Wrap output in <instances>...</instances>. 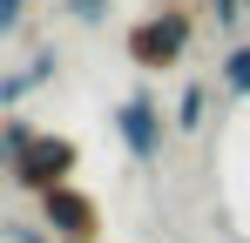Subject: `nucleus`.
Listing matches in <instances>:
<instances>
[{"instance_id": "obj_8", "label": "nucleus", "mask_w": 250, "mask_h": 243, "mask_svg": "<svg viewBox=\"0 0 250 243\" xmlns=\"http://www.w3.org/2000/svg\"><path fill=\"white\" fill-rule=\"evenodd\" d=\"M34 88H41V81L27 75V68H14V75H0V108H14V101H27Z\"/></svg>"}, {"instance_id": "obj_7", "label": "nucleus", "mask_w": 250, "mask_h": 243, "mask_svg": "<svg viewBox=\"0 0 250 243\" xmlns=\"http://www.w3.org/2000/svg\"><path fill=\"white\" fill-rule=\"evenodd\" d=\"M27 142H34V122H27V115H14V108H7V115H0V169H7L14 156H21Z\"/></svg>"}, {"instance_id": "obj_4", "label": "nucleus", "mask_w": 250, "mask_h": 243, "mask_svg": "<svg viewBox=\"0 0 250 243\" xmlns=\"http://www.w3.org/2000/svg\"><path fill=\"white\" fill-rule=\"evenodd\" d=\"M115 135H122V149H128L135 162H156V156H163V142H169L163 101H156V95H128L122 108H115Z\"/></svg>"}, {"instance_id": "obj_10", "label": "nucleus", "mask_w": 250, "mask_h": 243, "mask_svg": "<svg viewBox=\"0 0 250 243\" xmlns=\"http://www.w3.org/2000/svg\"><path fill=\"white\" fill-rule=\"evenodd\" d=\"M7 243H61L47 223H7Z\"/></svg>"}, {"instance_id": "obj_11", "label": "nucleus", "mask_w": 250, "mask_h": 243, "mask_svg": "<svg viewBox=\"0 0 250 243\" xmlns=\"http://www.w3.org/2000/svg\"><path fill=\"white\" fill-rule=\"evenodd\" d=\"M27 14H34V0H0V34H21Z\"/></svg>"}, {"instance_id": "obj_3", "label": "nucleus", "mask_w": 250, "mask_h": 243, "mask_svg": "<svg viewBox=\"0 0 250 243\" xmlns=\"http://www.w3.org/2000/svg\"><path fill=\"white\" fill-rule=\"evenodd\" d=\"M34 202H41V223L61 243H102V202L88 196L82 182H54V189H41Z\"/></svg>"}, {"instance_id": "obj_2", "label": "nucleus", "mask_w": 250, "mask_h": 243, "mask_svg": "<svg viewBox=\"0 0 250 243\" xmlns=\"http://www.w3.org/2000/svg\"><path fill=\"white\" fill-rule=\"evenodd\" d=\"M75 169H82V149H75L68 135H54V128H34V142L7 162V182L27 189V196H41L54 182H75Z\"/></svg>"}, {"instance_id": "obj_9", "label": "nucleus", "mask_w": 250, "mask_h": 243, "mask_svg": "<svg viewBox=\"0 0 250 243\" xmlns=\"http://www.w3.org/2000/svg\"><path fill=\"white\" fill-rule=\"evenodd\" d=\"M108 7H115V0H68V20H82V27H102V20H108Z\"/></svg>"}, {"instance_id": "obj_5", "label": "nucleus", "mask_w": 250, "mask_h": 243, "mask_svg": "<svg viewBox=\"0 0 250 243\" xmlns=\"http://www.w3.org/2000/svg\"><path fill=\"white\" fill-rule=\"evenodd\" d=\"M203 122H209V81H189L176 95V108H169V128L176 135H203Z\"/></svg>"}, {"instance_id": "obj_1", "label": "nucleus", "mask_w": 250, "mask_h": 243, "mask_svg": "<svg viewBox=\"0 0 250 243\" xmlns=\"http://www.w3.org/2000/svg\"><path fill=\"white\" fill-rule=\"evenodd\" d=\"M128 61L135 68H149V75H169V68H183L189 61V47H196V14L183 7V0H163L156 14H142L135 27H128Z\"/></svg>"}, {"instance_id": "obj_6", "label": "nucleus", "mask_w": 250, "mask_h": 243, "mask_svg": "<svg viewBox=\"0 0 250 243\" xmlns=\"http://www.w3.org/2000/svg\"><path fill=\"white\" fill-rule=\"evenodd\" d=\"M216 88H223V95H250V40H230V47H223Z\"/></svg>"}, {"instance_id": "obj_12", "label": "nucleus", "mask_w": 250, "mask_h": 243, "mask_svg": "<svg viewBox=\"0 0 250 243\" xmlns=\"http://www.w3.org/2000/svg\"><path fill=\"white\" fill-rule=\"evenodd\" d=\"M237 243H250V237H237Z\"/></svg>"}]
</instances>
